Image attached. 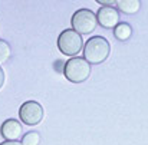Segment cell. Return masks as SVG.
<instances>
[{
    "label": "cell",
    "mask_w": 148,
    "mask_h": 145,
    "mask_svg": "<svg viewBox=\"0 0 148 145\" xmlns=\"http://www.w3.org/2000/svg\"><path fill=\"white\" fill-rule=\"evenodd\" d=\"M58 48L63 55L76 56L84 48V40L78 32L73 29H66L58 38Z\"/></svg>",
    "instance_id": "cell-4"
},
{
    "label": "cell",
    "mask_w": 148,
    "mask_h": 145,
    "mask_svg": "<svg viewBox=\"0 0 148 145\" xmlns=\"http://www.w3.org/2000/svg\"><path fill=\"white\" fill-rule=\"evenodd\" d=\"M19 116L22 122L26 125H30V127L38 125L43 119V108L36 101H27L20 106Z\"/></svg>",
    "instance_id": "cell-5"
},
{
    "label": "cell",
    "mask_w": 148,
    "mask_h": 145,
    "mask_svg": "<svg viewBox=\"0 0 148 145\" xmlns=\"http://www.w3.org/2000/svg\"><path fill=\"white\" fill-rule=\"evenodd\" d=\"M0 132L6 141H17V138L22 135V125L17 119H7L3 122Z\"/></svg>",
    "instance_id": "cell-7"
},
{
    "label": "cell",
    "mask_w": 148,
    "mask_h": 145,
    "mask_svg": "<svg viewBox=\"0 0 148 145\" xmlns=\"http://www.w3.org/2000/svg\"><path fill=\"white\" fill-rule=\"evenodd\" d=\"M98 23L105 29H115L119 25V13L115 7L103 6L97 13Z\"/></svg>",
    "instance_id": "cell-6"
},
{
    "label": "cell",
    "mask_w": 148,
    "mask_h": 145,
    "mask_svg": "<svg viewBox=\"0 0 148 145\" xmlns=\"http://www.w3.org/2000/svg\"><path fill=\"white\" fill-rule=\"evenodd\" d=\"M116 4H118V9L127 14H134L141 7V1L138 0H118Z\"/></svg>",
    "instance_id": "cell-8"
},
{
    "label": "cell",
    "mask_w": 148,
    "mask_h": 145,
    "mask_svg": "<svg viewBox=\"0 0 148 145\" xmlns=\"http://www.w3.org/2000/svg\"><path fill=\"white\" fill-rule=\"evenodd\" d=\"M3 83H4V72H3V69L0 68V88L3 86Z\"/></svg>",
    "instance_id": "cell-13"
},
{
    "label": "cell",
    "mask_w": 148,
    "mask_h": 145,
    "mask_svg": "<svg viewBox=\"0 0 148 145\" xmlns=\"http://www.w3.org/2000/svg\"><path fill=\"white\" fill-rule=\"evenodd\" d=\"M63 75L73 83H82L91 75V63H88L84 57H72L65 63Z\"/></svg>",
    "instance_id": "cell-2"
},
{
    "label": "cell",
    "mask_w": 148,
    "mask_h": 145,
    "mask_svg": "<svg viewBox=\"0 0 148 145\" xmlns=\"http://www.w3.org/2000/svg\"><path fill=\"white\" fill-rule=\"evenodd\" d=\"M114 35L116 39L119 40H127L130 39V36L132 35V27L128 23H119L115 29H114Z\"/></svg>",
    "instance_id": "cell-9"
},
{
    "label": "cell",
    "mask_w": 148,
    "mask_h": 145,
    "mask_svg": "<svg viewBox=\"0 0 148 145\" xmlns=\"http://www.w3.org/2000/svg\"><path fill=\"white\" fill-rule=\"evenodd\" d=\"M39 142H40V135L35 131L27 132L22 138V145H39Z\"/></svg>",
    "instance_id": "cell-11"
},
{
    "label": "cell",
    "mask_w": 148,
    "mask_h": 145,
    "mask_svg": "<svg viewBox=\"0 0 148 145\" xmlns=\"http://www.w3.org/2000/svg\"><path fill=\"white\" fill-rule=\"evenodd\" d=\"M111 52V45L103 36H94L88 39L84 46V59L88 63L99 65L106 60Z\"/></svg>",
    "instance_id": "cell-1"
},
{
    "label": "cell",
    "mask_w": 148,
    "mask_h": 145,
    "mask_svg": "<svg viewBox=\"0 0 148 145\" xmlns=\"http://www.w3.org/2000/svg\"><path fill=\"white\" fill-rule=\"evenodd\" d=\"M0 145H22V142H17V141H4Z\"/></svg>",
    "instance_id": "cell-12"
},
{
    "label": "cell",
    "mask_w": 148,
    "mask_h": 145,
    "mask_svg": "<svg viewBox=\"0 0 148 145\" xmlns=\"http://www.w3.org/2000/svg\"><path fill=\"white\" fill-rule=\"evenodd\" d=\"M12 56V49L10 45L6 42V40H0V65L1 63H6Z\"/></svg>",
    "instance_id": "cell-10"
},
{
    "label": "cell",
    "mask_w": 148,
    "mask_h": 145,
    "mask_svg": "<svg viewBox=\"0 0 148 145\" xmlns=\"http://www.w3.org/2000/svg\"><path fill=\"white\" fill-rule=\"evenodd\" d=\"M71 23H72V29L75 32H78L79 35H89L97 29L98 19H97V14L92 10L79 9L72 14Z\"/></svg>",
    "instance_id": "cell-3"
},
{
    "label": "cell",
    "mask_w": 148,
    "mask_h": 145,
    "mask_svg": "<svg viewBox=\"0 0 148 145\" xmlns=\"http://www.w3.org/2000/svg\"><path fill=\"white\" fill-rule=\"evenodd\" d=\"M101 4H111V3H114V1H103V0H98Z\"/></svg>",
    "instance_id": "cell-14"
}]
</instances>
